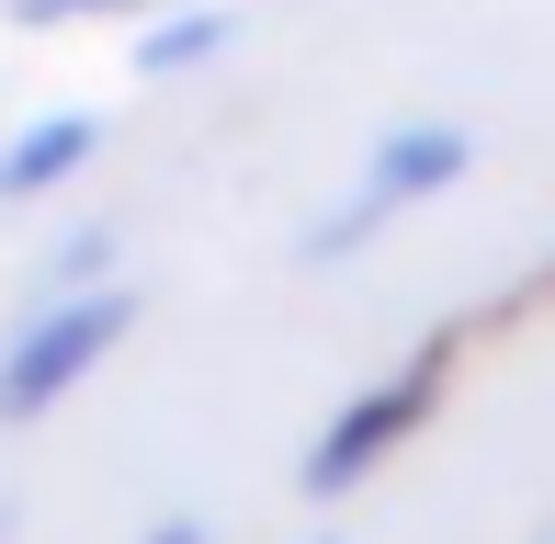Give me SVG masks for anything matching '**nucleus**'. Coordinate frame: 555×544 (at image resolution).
Wrapping results in <instances>:
<instances>
[{
    "mask_svg": "<svg viewBox=\"0 0 555 544\" xmlns=\"http://www.w3.org/2000/svg\"><path fill=\"white\" fill-rule=\"evenodd\" d=\"M137 329V295L91 284V295H46L23 318V340L0 352V419H46L68 386H91V363H114V340Z\"/></svg>",
    "mask_w": 555,
    "mask_h": 544,
    "instance_id": "1",
    "label": "nucleus"
},
{
    "mask_svg": "<svg viewBox=\"0 0 555 544\" xmlns=\"http://www.w3.org/2000/svg\"><path fill=\"white\" fill-rule=\"evenodd\" d=\"M227 46H238V12H227V0H170V12L137 35V68L147 80H182V68L227 57Z\"/></svg>",
    "mask_w": 555,
    "mask_h": 544,
    "instance_id": "5",
    "label": "nucleus"
},
{
    "mask_svg": "<svg viewBox=\"0 0 555 544\" xmlns=\"http://www.w3.org/2000/svg\"><path fill=\"white\" fill-rule=\"evenodd\" d=\"M91 284H114V228H68L46 250V295H91Z\"/></svg>",
    "mask_w": 555,
    "mask_h": 544,
    "instance_id": "6",
    "label": "nucleus"
},
{
    "mask_svg": "<svg viewBox=\"0 0 555 544\" xmlns=\"http://www.w3.org/2000/svg\"><path fill=\"white\" fill-rule=\"evenodd\" d=\"M431 398H442V352H420L409 375H386L374 398H351L330 431H318V454H307V500H351V488H363L374 465L431 419Z\"/></svg>",
    "mask_w": 555,
    "mask_h": 544,
    "instance_id": "3",
    "label": "nucleus"
},
{
    "mask_svg": "<svg viewBox=\"0 0 555 544\" xmlns=\"http://www.w3.org/2000/svg\"><path fill=\"white\" fill-rule=\"evenodd\" d=\"M465 159H476V147H465V126H397V137H386V147L363 159V182H351L340 205H330V216L307 228V261H351V250H363L374 228H397L409 205L453 193V182H465Z\"/></svg>",
    "mask_w": 555,
    "mask_h": 544,
    "instance_id": "2",
    "label": "nucleus"
},
{
    "mask_svg": "<svg viewBox=\"0 0 555 544\" xmlns=\"http://www.w3.org/2000/svg\"><path fill=\"white\" fill-rule=\"evenodd\" d=\"M23 23H91V12H170V0H12Z\"/></svg>",
    "mask_w": 555,
    "mask_h": 544,
    "instance_id": "7",
    "label": "nucleus"
},
{
    "mask_svg": "<svg viewBox=\"0 0 555 544\" xmlns=\"http://www.w3.org/2000/svg\"><path fill=\"white\" fill-rule=\"evenodd\" d=\"M91 159H103V114H35V126L0 147V205H35V193L80 182Z\"/></svg>",
    "mask_w": 555,
    "mask_h": 544,
    "instance_id": "4",
    "label": "nucleus"
},
{
    "mask_svg": "<svg viewBox=\"0 0 555 544\" xmlns=\"http://www.w3.org/2000/svg\"><path fill=\"white\" fill-rule=\"evenodd\" d=\"M147 544H205V522H159V533H147Z\"/></svg>",
    "mask_w": 555,
    "mask_h": 544,
    "instance_id": "8",
    "label": "nucleus"
}]
</instances>
